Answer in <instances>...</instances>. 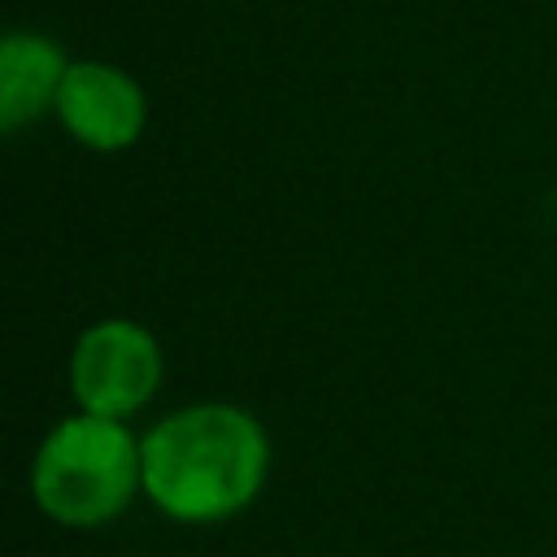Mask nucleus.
I'll use <instances>...</instances> for the list:
<instances>
[{"label":"nucleus","instance_id":"nucleus-1","mask_svg":"<svg viewBox=\"0 0 557 557\" xmlns=\"http://www.w3.org/2000/svg\"><path fill=\"white\" fill-rule=\"evenodd\" d=\"M144 492L183 522L244 509L265 479V435L231 405H196L157 422L144 444Z\"/></svg>","mask_w":557,"mask_h":557},{"label":"nucleus","instance_id":"nucleus-2","mask_svg":"<svg viewBox=\"0 0 557 557\" xmlns=\"http://www.w3.org/2000/svg\"><path fill=\"white\" fill-rule=\"evenodd\" d=\"M144 479V453L117 418H65L35 457V500L70 527H100L126 509Z\"/></svg>","mask_w":557,"mask_h":557},{"label":"nucleus","instance_id":"nucleus-3","mask_svg":"<svg viewBox=\"0 0 557 557\" xmlns=\"http://www.w3.org/2000/svg\"><path fill=\"white\" fill-rule=\"evenodd\" d=\"M161 379L157 339L135 322H100L91 326L70 361L74 396L96 418H126L139 409Z\"/></svg>","mask_w":557,"mask_h":557},{"label":"nucleus","instance_id":"nucleus-4","mask_svg":"<svg viewBox=\"0 0 557 557\" xmlns=\"http://www.w3.org/2000/svg\"><path fill=\"white\" fill-rule=\"evenodd\" d=\"M57 117L78 144L96 152H117L139 139L148 104L126 70L104 61H70L57 91Z\"/></svg>","mask_w":557,"mask_h":557},{"label":"nucleus","instance_id":"nucleus-5","mask_svg":"<svg viewBox=\"0 0 557 557\" xmlns=\"http://www.w3.org/2000/svg\"><path fill=\"white\" fill-rule=\"evenodd\" d=\"M70 61L65 52L35 30L0 35V135L30 126L39 113L57 109V91Z\"/></svg>","mask_w":557,"mask_h":557}]
</instances>
